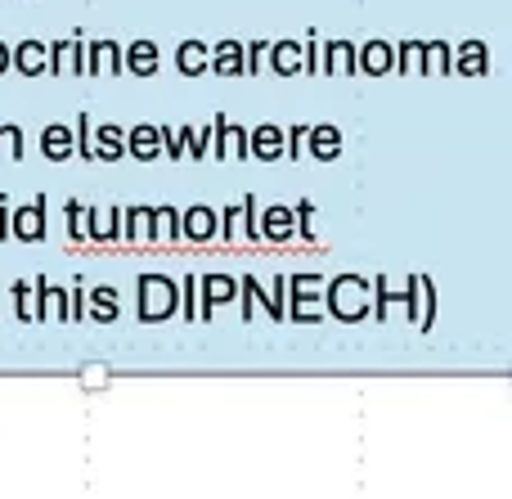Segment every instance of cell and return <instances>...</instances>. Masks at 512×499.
<instances>
[{
  "label": "cell",
  "instance_id": "41",
  "mask_svg": "<svg viewBox=\"0 0 512 499\" xmlns=\"http://www.w3.org/2000/svg\"><path fill=\"white\" fill-rule=\"evenodd\" d=\"M239 293H243V320H252V311H256V279L252 275L239 279Z\"/></svg>",
  "mask_w": 512,
  "mask_h": 499
},
{
  "label": "cell",
  "instance_id": "11",
  "mask_svg": "<svg viewBox=\"0 0 512 499\" xmlns=\"http://www.w3.org/2000/svg\"><path fill=\"white\" fill-rule=\"evenodd\" d=\"M180 239H189V243L216 239V212H212V207L194 203L189 212H180Z\"/></svg>",
  "mask_w": 512,
  "mask_h": 499
},
{
  "label": "cell",
  "instance_id": "22",
  "mask_svg": "<svg viewBox=\"0 0 512 499\" xmlns=\"http://www.w3.org/2000/svg\"><path fill=\"white\" fill-rule=\"evenodd\" d=\"M265 54H270L274 77H297L301 72V41H274Z\"/></svg>",
  "mask_w": 512,
  "mask_h": 499
},
{
  "label": "cell",
  "instance_id": "27",
  "mask_svg": "<svg viewBox=\"0 0 512 499\" xmlns=\"http://www.w3.org/2000/svg\"><path fill=\"white\" fill-rule=\"evenodd\" d=\"M445 72H450V45L423 41V77H445Z\"/></svg>",
  "mask_w": 512,
  "mask_h": 499
},
{
  "label": "cell",
  "instance_id": "32",
  "mask_svg": "<svg viewBox=\"0 0 512 499\" xmlns=\"http://www.w3.org/2000/svg\"><path fill=\"white\" fill-rule=\"evenodd\" d=\"M149 212L153 207H126L122 212V234L126 239H149Z\"/></svg>",
  "mask_w": 512,
  "mask_h": 499
},
{
  "label": "cell",
  "instance_id": "30",
  "mask_svg": "<svg viewBox=\"0 0 512 499\" xmlns=\"http://www.w3.org/2000/svg\"><path fill=\"white\" fill-rule=\"evenodd\" d=\"M176 302H180V315H185V324H198V275H185L176 284Z\"/></svg>",
  "mask_w": 512,
  "mask_h": 499
},
{
  "label": "cell",
  "instance_id": "1",
  "mask_svg": "<svg viewBox=\"0 0 512 499\" xmlns=\"http://www.w3.org/2000/svg\"><path fill=\"white\" fill-rule=\"evenodd\" d=\"M369 302H373V284L364 275H337L333 284H324V311L342 324L369 320Z\"/></svg>",
  "mask_w": 512,
  "mask_h": 499
},
{
  "label": "cell",
  "instance_id": "15",
  "mask_svg": "<svg viewBox=\"0 0 512 499\" xmlns=\"http://www.w3.org/2000/svg\"><path fill=\"white\" fill-rule=\"evenodd\" d=\"M207 68L216 77H243V41H216V50H207Z\"/></svg>",
  "mask_w": 512,
  "mask_h": 499
},
{
  "label": "cell",
  "instance_id": "7",
  "mask_svg": "<svg viewBox=\"0 0 512 499\" xmlns=\"http://www.w3.org/2000/svg\"><path fill=\"white\" fill-rule=\"evenodd\" d=\"M216 135H212V153L216 158H248V131H243V126H234V122H225V117H216Z\"/></svg>",
  "mask_w": 512,
  "mask_h": 499
},
{
  "label": "cell",
  "instance_id": "14",
  "mask_svg": "<svg viewBox=\"0 0 512 499\" xmlns=\"http://www.w3.org/2000/svg\"><path fill=\"white\" fill-rule=\"evenodd\" d=\"M158 63H162V54H158V45L153 41H131L122 50V68L131 72V77H153Z\"/></svg>",
  "mask_w": 512,
  "mask_h": 499
},
{
  "label": "cell",
  "instance_id": "19",
  "mask_svg": "<svg viewBox=\"0 0 512 499\" xmlns=\"http://www.w3.org/2000/svg\"><path fill=\"white\" fill-rule=\"evenodd\" d=\"M248 158H261V162H274L283 158V131L279 126H256V131H248Z\"/></svg>",
  "mask_w": 512,
  "mask_h": 499
},
{
  "label": "cell",
  "instance_id": "20",
  "mask_svg": "<svg viewBox=\"0 0 512 499\" xmlns=\"http://www.w3.org/2000/svg\"><path fill=\"white\" fill-rule=\"evenodd\" d=\"M306 153L319 162H333L342 153V131L337 126H310L306 131Z\"/></svg>",
  "mask_w": 512,
  "mask_h": 499
},
{
  "label": "cell",
  "instance_id": "37",
  "mask_svg": "<svg viewBox=\"0 0 512 499\" xmlns=\"http://www.w3.org/2000/svg\"><path fill=\"white\" fill-rule=\"evenodd\" d=\"M306 131H310V126H292V131L283 135V158L297 162L301 153H306Z\"/></svg>",
  "mask_w": 512,
  "mask_h": 499
},
{
  "label": "cell",
  "instance_id": "16",
  "mask_svg": "<svg viewBox=\"0 0 512 499\" xmlns=\"http://www.w3.org/2000/svg\"><path fill=\"white\" fill-rule=\"evenodd\" d=\"M256 225H261V239L270 243H288L297 234V216L288 207H265V216H256Z\"/></svg>",
  "mask_w": 512,
  "mask_h": 499
},
{
  "label": "cell",
  "instance_id": "39",
  "mask_svg": "<svg viewBox=\"0 0 512 499\" xmlns=\"http://www.w3.org/2000/svg\"><path fill=\"white\" fill-rule=\"evenodd\" d=\"M162 153H167L171 162H180V158H185V135L171 131V126H162Z\"/></svg>",
  "mask_w": 512,
  "mask_h": 499
},
{
  "label": "cell",
  "instance_id": "17",
  "mask_svg": "<svg viewBox=\"0 0 512 499\" xmlns=\"http://www.w3.org/2000/svg\"><path fill=\"white\" fill-rule=\"evenodd\" d=\"M86 234L99 243H113L122 234V212L117 207H86Z\"/></svg>",
  "mask_w": 512,
  "mask_h": 499
},
{
  "label": "cell",
  "instance_id": "26",
  "mask_svg": "<svg viewBox=\"0 0 512 499\" xmlns=\"http://www.w3.org/2000/svg\"><path fill=\"white\" fill-rule=\"evenodd\" d=\"M176 68L185 72V77H203L207 72V45L203 41H185L176 50Z\"/></svg>",
  "mask_w": 512,
  "mask_h": 499
},
{
  "label": "cell",
  "instance_id": "33",
  "mask_svg": "<svg viewBox=\"0 0 512 499\" xmlns=\"http://www.w3.org/2000/svg\"><path fill=\"white\" fill-rule=\"evenodd\" d=\"M153 230H158V239H180V212L176 207H153Z\"/></svg>",
  "mask_w": 512,
  "mask_h": 499
},
{
  "label": "cell",
  "instance_id": "2",
  "mask_svg": "<svg viewBox=\"0 0 512 499\" xmlns=\"http://www.w3.org/2000/svg\"><path fill=\"white\" fill-rule=\"evenodd\" d=\"M288 302H283V315H292L297 324H315L324 320V311H319V297H324V279L319 275H288Z\"/></svg>",
  "mask_w": 512,
  "mask_h": 499
},
{
  "label": "cell",
  "instance_id": "8",
  "mask_svg": "<svg viewBox=\"0 0 512 499\" xmlns=\"http://www.w3.org/2000/svg\"><path fill=\"white\" fill-rule=\"evenodd\" d=\"M396 68V50L387 41H369L355 45V72H369V77H387Z\"/></svg>",
  "mask_w": 512,
  "mask_h": 499
},
{
  "label": "cell",
  "instance_id": "42",
  "mask_svg": "<svg viewBox=\"0 0 512 499\" xmlns=\"http://www.w3.org/2000/svg\"><path fill=\"white\" fill-rule=\"evenodd\" d=\"M86 315V288H68V324Z\"/></svg>",
  "mask_w": 512,
  "mask_h": 499
},
{
  "label": "cell",
  "instance_id": "10",
  "mask_svg": "<svg viewBox=\"0 0 512 499\" xmlns=\"http://www.w3.org/2000/svg\"><path fill=\"white\" fill-rule=\"evenodd\" d=\"M319 68L328 77H355V45L351 41H324L319 45Z\"/></svg>",
  "mask_w": 512,
  "mask_h": 499
},
{
  "label": "cell",
  "instance_id": "34",
  "mask_svg": "<svg viewBox=\"0 0 512 499\" xmlns=\"http://www.w3.org/2000/svg\"><path fill=\"white\" fill-rule=\"evenodd\" d=\"M72 153H81V158L95 162V153H90V113H77V126H72Z\"/></svg>",
  "mask_w": 512,
  "mask_h": 499
},
{
  "label": "cell",
  "instance_id": "36",
  "mask_svg": "<svg viewBox=\"0 0 512 499\" xmlns=\"http://www.w3.org/2000/svg\"><path fill=\"white\" fill-rule=\"evenodd\" d=\"M63 216H68V234L81 239V234H86V207H81L77 198H68V203H63Z\"/></svg>",
  "mask_w": 512,
  "mask_h": 499
},
{
  "label": "cell",
  "instance_id": "5",
  "mask_svg": "<svg viewBox=\"0 0 512 499\" xmlns=\"http://www.w3.org/2000/svg\"><path fill=\"white\" fill-rule=\"evenodd\" d=\"M9 234H14L18 243H41L45 239V198L9 207Z\"/></svg>",
  "mask_w": 512,
  "mask_h": 499
},
{
  "label": "cell",
  "instance_id": "4",
  "mask_svg": "<svg viewBox=\"0 0 512 499\" xmlns=\"http://www.w3.org/2000/svg\"><path fill=\"white\" fill-rule=\"evenodd\" d=\"M400 302H405V320L414 324V329H432L436 324V284L427 275H409Z\"/></svg>",
  "mask_w": 512,
  "mask_h": 499
},
{
  "label": "cell",
  "instance_id": "40",
  "mask_svg": "<svg viewBox=\"0 0 512 499\" xmlns=\"http://www.w3.org/2000/svg\"><path fill=\"white\" fill-rule=\"evenodd\" d=\"M265 50H270V45H261V41H252L248 50H243V77H252V72H261Z\"/></svg>",
  "mask_w": 512,
  "mask_h": 499
},
{
  "label": "cell",
  "instance_id": "28",
  "mask_svg": "<svg viewBox=\"0 0 512 499\" xmlns=\"http://www.w3.org/2000/svg\"><path fill=\"white\" fill-rule=\"evenodd\" d=\"M14 306H18V320L23 324H36L41 315H36V279L27 284V279H18L14 284Z\"/></svg>",
  "mask_w": 512,
  "mask_h": 499
},
{
  "label": "cell",
  "instance_id": "25",
  "mask_svg": "<svg viewBox=\"0 0 512 499\" xmlns=\"http://www.w3.org/2000/svg\"><path fill=\"white\" fill-rule=\"evenodd\" d=\"M86 302H90V320H99V324H113L117 315H122V302H117V288H90Z\"/></svg>",
  "mask_w": 512,
  "mask_h": 499
},
{
  "label": "cell",
  "instance_id": "29",
  "mask_svg": "<svg viewBox=\"0 0 512 499\" xmlns=\"http://www.w3.org/2000/svg\"><path fill=\"white\" fill-rule=\"evenodd\" d=\"M396 68L405 72V77H423V41L396 45Z\"/></svg>",
  "mask_w": 512,
  "mask_h": 499
},
{
  "label": "cell",
  "instance_id": "18",
  "mask_svg": "<svg viewBox=\"0 0 512 499\" xmlns=\"http://www.w3.org/2000/svg\"><path fill=\"white\" fill-rule=\"evenodd\" d=\"M126 153L140 162H153L162 153V126H135V131H126Z\"/></svg>",
  "mask_w": 512,
  "mask_h": 499
},
{
  "label": "cell",
  "instance_id": "24",
  "mask_svg": "<svg viewBox=\"0 0 512 499\" xmlns=\"http://www.w3.org/2000/svg\"><path fill=\"white\" fill-rule=\"evenodd\" d=\"M486 72H490L486 41H463L459 45V77H486Z\"/></svg>",
  "mask_w": 512,
  "mask_h": 499
},
{
  "label": "cell",
  "instance_id": "45",
  "mask_svg": "<svg viewBox=\"0 0 512 499\" xmlns=\"http://www.w3.org/2000/svg\"><path fill=\"white\" fill-rule=\"evenodd\" d=\"M5 72H9V45L0 41V77H5Z\"/></svg>",
  "mask_w": 512,
  "mask_h": 499
},
{
  "label": "cell",
  "instance_id": "23",
  "mask_svg": "<svg viewBox=\"0 0 512 499\" xmlns=\"http://www.w3.org/2000/svg\"><path fill=\"white\" fill-rule=\"evenodd\" d=\"M41 153L50 162H68L72 158V126H63V122H50L41 131Z\"/></svg>",
  "mask_w": 512,
  "mask_h": 499
},
{
  "label": "cell",
  "instance_id": "12",
  "mask_svg": "<svg viewBox=\"0 0 512 499\" xmlns=\"http://www.w3.org/2000/svg\"><path fill=\"white\" fill-rule=\"evenodd\" d=\"M50 72L54 77H81V72H86V50H81V41H54Z\"/></svg>",
  "mask_w": 512,
  "mask_h": 499
},
{
  "label": "cell",
  "instance_id": "3",
  "mask_svg": "<svg viewBox=\"0 0 512 499\" xmlns=\"http://www.w3.org/2000/svg\"><path fill=\"white\" fill-rule=\"evenodd\" d=\"M135 288H140V320L144 324H162L176 315V284H171L167 275H140L135 279Z\"/></svg>",
  "mask_w": 512,
  "mask_h": 499
},
{
  "label": "cell",
  "instance_id": "6",
  "mask_svg": "<svg viewBox=\"0 0 512 499\" xmlns=\"http://www.w3.org/2000/svg\"><path fill=\"white\" fill-rule=\"evenodd\" d=\"M198 297H203V306H198V320L207 324L216 315V306L239 297V279H230V275H203V279H198Z\"/></svg>",
  "mask_w": 512,
  "mask_h": 499
},
{
  "label": "cell",
  "instance_id": "44",
  "mask_svg": "<svg viewBox=\"0 0 512 499\" xmlns=\"http://www.w3.org/2000/svg\"><path fill=\"white\" fill-rule=\"evenodd\" d=\"M0 239L9 243V198H0Z\"/></svg>",
  "mask_w": 512,
  "mask_h": 499
},
{
  "label": "cell",
  "instance_id": "13",
  "mask_svg": "<svg viewBox=\"0 0 512 499\" xmlns=\"http://www.w3.org/2000/svg\"><path fill=\"white\" fill-rule=\"evenodd\" d=\"M9 63H14L23 77H41L45 68H50V45L45 41H23L9 50Z\"/></svg>",
  "mask_w": 512,
  "mask_h": 499
},
{
  "label": "cell",
  "instance_id": "21",
  "mask_svg": "<svg viewBox=\"0 0 512 499\" xmlns=\"http://www.w3.org/2000/svg\"><path fill=\"white\" fill-rule=\"evenodd\" d=\"M90 153H95L99 162L126 158V131H117V126H99V131H90Z\"/></svg>",
  "mask_w": 512,
  "mask_h": 499
},
{
  "label": "cell",
  "instance_id": "35",
  "mask_svg": "<svg viewBox=\"0 0 512 499\" xmlns=\"http://www.w3.org/2000/svg\"><path fill=\"white\" fill-rule=\"evenodd\" d=\"M0 158H23V131L18 126H0Z\"/></svg>",
  "mask_w": 512,
  "mask_h": 499
},
{
  "label": "cell",
  "instance_id": "38",
  "mask_svg": "<svg viewBox=\"0 0 512 499\" xmlns=\"http://www.w3.org/2000/svg\"><path fill=\"white\" fill-rule=\"evenodd\" d=\"M212 135H216V126H203V131H194L189 135V158H207V153H212Z\"/></svg>",
  "mask_w": 512,
  "mask_h": 499
},
{
  "label": "cell",
  "instance_id": "31",
  "mask_svg": "<svg viewBox=\"0 0 512 499\" xmlns=\"http://www.w3.org/2000/svg\"><path fill=\"white\" fill-rule=\"evenodd\" d=\"M391 302H400V293H391V284H387V275H378L373 279V324H387V311H391Z\"/></svg>",
  "mask_w": 512,
  "mask_h": 499
},
{
  "label": "cell",
  "instance_id": "43",
  "mask_svg": "<svg viewBox=\"0 0 512 499\" xmlns=\"http://www.w3.org/2000/svg\"><path fill=\"white\" fill-rule=\"evenodd\" d=\"M301 72H319V41L301 45Z\"/></svg>",
  "mask_w": 512,
  "mask_h": 499
},
{
  "label": "cell",
  "instance_id": "9",
  "mask_svg": "<svg viewBox=\"0 0 512 499\" xmlns=\"http://www.w3.org/2000/svg\"><path fill=\"white\" fill-rule=\"evenodd\" d=\"M117 72H122V45L117 41H90L86 77H117Z\"/></svg>",
  "mask_w": 512,
  "mask_h": 499
}]
</instances>
